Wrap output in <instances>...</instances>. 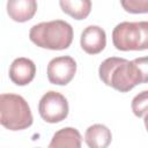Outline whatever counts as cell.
<instances>
[{
	"mask_svg": "<svg viewBox=\"0 0 148 148\" xmlns=\"http://www.w3.org/2000/svg\"><path fill=\"white\" fill-rule=\"evenodd\" d=\"M99 79L120 92H127L148 80L147 58H136L132 61L125 58H106L98 68Z\"/></svg>",
	"mask_w": 148,
	"mask_h": 148,
	"instance_id": "1",
	"label": "cell"
},
{
	"mask_svg": "<svg viewBox=\"0 0 148 148\" xmlns=\"http://www.w3.org/2000/svg\"><path fill=\"white\" fill-rule=\"evenodd\" d=\"M148 91L143 90L138 94L132 101V110L136 117H145L147 113V104H148Z\"/></svg>",
	"mask_w": 148,
	"mask_h": 148,
	"instance_id": "13",
	"label": "cell"
},
{
	"mask_svg": "<svg viewBox=\"0 0 148 148\" xmlns=\"http://www.w3.org/2000/svg\"><path fill=\"white\" fill-rule=\"evenodd\" d=\"M124 9L128 13L141 14L148 12V1L147 0H123L120 1Z\"/></svg>",
	"mask_w": 148,
	"mask_h": 148,
	"instance_id": "14",
	"label": "cell"
},
{
	"mask_svg": "<svg viewBox=\"0 0 148 148\" xmlns=\"http://www.w3.org/2000/svg\"><path fill=\"white\" fill-rule=\"evenodd\" d=\"M112 42L120 51H142L148 47V22H121L112 31Z\"/></svg>",
	"mask_w": 148,
	"mask_h": 148,
	"instance_id": "4",
	"label": "cell"
},
{
	"mask_svg": "<svg viewBox=\"0 0 148 148\" xmlns=\"http://www.w3.org/2000/svg\"><path fill=\"white\" fill-rule=\"evenodd\" d=\"M36 74V65L32 60L21 57L16 58L9 67V79L17 86H27Z\"/></svg>",
	"mask_w": 148,
	"mask_h": 148,
	"instance_id": "8",
	"label": "cell"
},
{
	"mask_svg": "<svg viewBox=\"0 0 148 148\" xmlns=\"http://www.w3.org/2000/svg\"><path fill=\"white\" fill-rule=\"evenodd\" d=\"M80 44L82 50L88 54H97L106 45L105 31L98 25H88L81 34Z\"/></svg>",
	"mask_w": 148,
	"mask_h": 148,
	"instance_id": "7",
	"label": "cell"
},
{
	"mask_svg": "<svg viewBox=\"0 0 148 148\" xmlns=\"http://www.w3.org/2000/svg\"><path fill=\"white\" fill-rule=\"evenodd\" d=\"M38 112L46 123H59L68 116V102L66 97L54 90L45 92L38 104Z\"/></svg>",
	"mask_w": 148,
	"mask_h": 148,
	"instance_id": "5",
	"label": "cell"
},
{
	"mask_svg": "<svg viewBox=\"0 0 148 148\" xmlns=\"http://www.w3.org/2000/svg\"><path fill=\"white\" fill-rule=\"evenodd\" d=\"M81 134L74 127H64L57 131L49 145V148H81Z\"/></svg>",
	"mask_w": 148,
	"mask_h": 148,
	"instance_id": "11",
	"label": "cell"
},
{
	"mask_svg": "<svg viewBox=\"0 0 148 148\" xmlns=\"http://www.w3.org/2000/svg\"><path fill=\"white\" fill-rule=\"evenodd\" d=\"M59 5L64 13L75 20L86 18L91 10L90 0H60Z\"/></svg>",
	"mask_w": 148,
	"mask_h": 148,
	"instance_id": "12",
	"label": "cell"
},
{
	"mask_svg": "<svg viewBox=\"0 0 148 148\" xmlns=\"http://www.w3.org/2000/svg\"><path fill=\"white\" fill-rule=\"evenodd\" d=\"M28 102L16 94H0V125L9 131H21L32 125Z\"/></svg>",
	"mask_w": 148,
	"mask_h": 148,
	"instance_id": "3",
	"label": "cell"
},
{
	"mask_svg": "<svg viewBox=\"0 0 148 148\" xmlns=\"http://www.w3.org/2000/svg\"><path fill=\"white\" fill-rule=\"evenodd\" d=\"M73 28L62 20L40 22L31 27L29 31L30 40L42 49L65 50L73 42Z\"/></svg>",
	"mask_w": 148,
	"mask_h": 148,
	"instance_id": "2",
	"label": "cell"
},
{
	"mask_svg": "<svg viewBox=\"0 0 148 148\" xmlns=\"http://www.w3.org/2000/svg\"><path fill=\"white\" fill-rule=\"evenodd\" d=\"M76 73V61L69 56H61L50 60L47 65V79L52 84L66 86Z\"/></svg>",
	"mask_w": 148,
	"mask_h": 148,
	"instance_id": "6",
	"label": "cell"
},
{
	"mask_svg": "<svg viewBox=\"0 0 148 148\" xmlns=\"http://www.w3.org/2000/svg\"><path fill=\"white\" fill-rule=\"evenodd\" d=\"M111 140V131L102 124H94L89 126L84 134V141L89 148H108Z\"/></svg>",
	"mask_w": 148,
	"mask_h": 148,
	"instance_id": "10",
	"label": "cell"
},
{
	"mask_svg": "<svg viewBox=\"0 0 148 148\" xmlns=\"http://www.w3.org/2000/svg\"><path fill=\"white\" fill-rule=\"evenodd\" d=\"M37 10L35 0H9L7 2V13L15 22H27L31 20Z\"/></svg>",
	"mask_w": 148,
	"mask_h": 148,
	"instance_id": "9",
	"label": "cell"
}]
</instances>
